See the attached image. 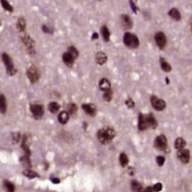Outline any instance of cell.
I'll list each match as a JSON object with an SVG mask.
<instances>
[{"label": "cell", "mask_w": 192, "mask_h": 192, "mask_svg": "<svg viewBox=\"0 0 192 192\" xmlns=\"http://www.w3.org/2000/svg\"><path fill=\"white\" fill-rule=\"evenodd\" d=\"M107 61H108V56L104 52L100 51L97 53V55H96V62L99 65H104Z\"/></svg>", "instance_id": "5bb4252c"}, {"label": "cell", "mask_w": 192, "mask_h": 192, "mask_svg": "<svg viewBox=\"0 0 192 192\" xmlns=\"http://www.w3.org/2000/svg\"><path fill=\"white\" fill-rule=\"evenodd\" d=\"M119 163H120L121 166H123V168L128 165L129 160H128V157L126 156V154L121 153V154L119 155Z\"/></svg>", "instance_id": "4316f807"}, {"label": "cell", "mask_w": 192, "mask_h": 192, "mask_svg": "<svg viewBox=\"0 0 192 192\" xmlns=\"http://www.w3.org/2000/svg\"><path fill=\"white\" fill-rule=\"evenodd\" d=\"M190 30H191V33H192V22H191V24H190Z\"/></svg>", "instance_id": "7bdbcfd3"}, {"label": "cell", "mask_w": 192, "mask_h": 192, "mask_svg": "<svg viewBox=\"0 0 192 192\" xmlns=\"http://www.w3.org/2000/svg\"><path fill=\"white\" fill-rule=\"evenodd\" d=\"M116 132L113 128L110 127H105L99 130V132L97 134V137L99 142L102 145H108L112 141V139L115 137Z\"/></svg>", "instance_id": "6da1fadb"}, {"label": "cell", "mask_w": 192, "mask_h": 192, "mask_svg": "<svg viewBox=\"0 0 192 192\" xmlns=\"http://www.w3.org/2000/svg\"><path fill=\"white\" fill-rule=\"evenodd\" d=\"M178 158L182 164H188L190 161V152L187 149H179L178 152Z\"/></svg>", "instance_id": "30bf717a"}, {"label": "cell", "mask_w": 192, "mask_h": 192, "mask_svg": "<svg viewBox=\"0 0 192 192\" xmlns=\"http://www.w3.org/2000/svg\"><path fill=\"white\" fill-rule=\"evenodd\" d=\"M169 15L170 18H173L174 20H175V21H180V19H181V15L176 8L170 9L169 11Z\"/></svg>", "instance_id": "ffe728a7"}, {"label": "cell", "mask_w": 192, "mask_h": 192, "mask_svg": "<svg viewBox=\"0 0 192 192\" xmlns=\"http://www.w3.org/2000/svg\"><path fill=\"white\" fill-rule=\"evenodd\" d=\"M2 61L5 64V67H6V71L9 76H14L15 74L17 73V69L15 67V65L13 63L12 58L9 56L7 53H2Z\"/></svg>", "instance_id": "3957f363"}, {"label": "cell", "mask_w": 192, "mask_h": 192, "mask_svg": "<svg viewBox=\"0 0 192 192\" xmlns=\"http://www.w3.org/2000/svg\"><path fill=\"white\" fill-rule=\"evenodd\" d=\"M0 2H1V5L4 10H6L8 12H13V7L8 2V0H0Z\"/></svg>", "instance_id": "4dcf8cb0"}, {"label": "cell", "mask_w": 192, "mask_h": 192, "mask_svg": "<svg viewBox=\"0 0 192 192\" xmlns=\"http://www.w3.org/2000/svg\"><path fill=\"white\" fill-rule=\"evenodd\" d=\"M22 42L23 43L25 44V47H26L27 51L33 55L36 53V49H35V45H36V43H35V42L33 40V39L29 36V35H24V36L22 37Z\"/></svg>", "instance_id": "8992f818"}, {"label": "cell", "mask_w": 192, "mask_h": 192, "mask_svg": "<svg viewBox=\"0 0 192 192\" xmlns=\"http://www.w3.org/2000/svg\"><path fill=\"white\" fill-rule=\"evenodd\" d=\"M120 24L121 27H122L124 30H130L133 27V21L132 19L130 18V16L126 14H122L120 16Z\"/></svg>", "instance_id": "9c48e42d"}, {"label": "cell", "mask_w": 192, "mask_h": 192, "mask_svg": "<svg viewBox=\"0 0 192 192\" xmlns=\"http://www.w3.org/2000/svg\"><path fill=\"white\" fill-rule=\"evenodd\" d=\"M42 29H43V31L44 33H52L51 31H50V29H48L47 26H45V25H43V26L42 27Z\"/></svg>", "instance_id": "ab89813d"}, {"label": "cell", "mask_w": 192, "mask_h": 192, "mask_svg": "<svg viewBox=\"0 0 192 192\" xmlns=\"http://www.w3.org/2000/svg\"><path fill=\"white\" fill-rule=\"evenodd\" d=\"M112 96H113V92H112V89H108L107 91H104V100H105V102H110L112 99Z\"/></svg>", "instance_id": "f546056e"}, {"label": "cell", "mask_w": 192, "mask_h": 192, "mask_svg": "<svg viewBox=\"0 0 192 192\" xmlns=\"http://www.w3.org/2000/svg\"><path fill=\"white\" fill-rule=\"evenodd\" d=\"M99 38V35L97 34V33H94L93 34V36H92V39L94 40V39H97Z\"/></svg>", "instance_id": "b9f144b4"}, {"label": "cell", "mask_w": 192, "mask_h": 192, "mask_svg": "<svg viewBox=\"0 0 192 192\" xmlns=\"http://www.w3.org/2000/svg\"><path fill=\"white\" fill-rule=\"evenodd\" d=\"M62 58H63V62L65 65H67L68 67H72L74 65V59L72 58L71 55L69 54V52H64L63 55H62Z\"/></svg>", "instance_id": "9a60e30c"}, {"label": "cell", "mask_w": 192, "mask_h": 192, "mask_svg": "<svg viewBox=\"0 0 192 192\" xmlns=\"http://www.w3.org/2000/svg\"><path fill=\"white\" fill-rule=\"evenodd\" d=\"M147 119H148V123H149V126L151 128H157V126H158V121L156 120L155 116L153 113H149L147 114Z\"/></svg>", "instance_id": "44dd1931"}, {"label": "cell", "mask_w": 192, "mask_h": 192, "mask_svg": "<svg viewBox=\"0 0 192 192\" xmlns=\"http://www.w3.org/2000/svg\"><path fill=\"white\" fill-rule=\"evenodd\" d=\"M23 174L30 179L35 178H39V174L37 173V171H34L32 170H25L23 171Z\"/></svg>", "instance_id": "cb8c5ba5"}, {"label": "cell", "mask_w": 192, "mask_h": 192, "mask_svg": "<svg viewBox=\"0 0 192 192\" xmlns=\"http://www.w3.org/2000/svg\"><path fill=\"white\" fill-rule=\"evenodd\" d=\"M131 187H132L133 191H143L144 190L143 186L141 185L138 181H136V180L131 181Z\"/></svg>", "instance_id": "f1b7e54d"}, {"label": "cell", "mask_w": 192, "mask_h": 192, "mask_svg": "<svg viewBox=\"0 0 192 192\" xmlns=\"http://www.w3.org/2000/svg\"><path fill=\"white\" fill-rule=\"evenodd\" d=\"M0 26H1V23H0Z\"/></svg>", "instance_id": "ee69618b"}, {"label": "cell", "mask_w": 192, "mask_h": 192, "mask_svg": "<svg viewBox=\"0 0 192 192\" xmlns=\"http://www.w3.org/2000/svg\"><path fill=\"white\" fill-rule=\"evenodd\" d=\"M51 181H52L53 183L56 184V183H59L60 182V179L59 178H51Z\"/></svg>", "instance_id": "60d3db41"}, {"label": "cell", "mask_w": 192, "mask_h": 192, "mask_svg": "<svg viewBox=\"0 0 192 192\" xmlns=\"http://www.w3.org/2000/svg\"><path fill=\"white\" fill-rule=\"evenodd\" d=\"M12 139H13V143H18L20 139H21V135H20L19 132H13L12 133Z\"/></svg>", "instance_id": "e575fe53"}, {"label": "cell", "mask_w": 192, "mask_h": 192, "mask_svg": "<svg viewBox=\"0 0 192 192\" xmlns=\"http://www.w3.org/2000/svg\"><path fill=\"white\" fill-rule=\"evenodd\" d=\"M165 157H163V156L157 157V159H156L157 164H158V165H160V166H161L165 164Z\"/></svg>", "instance_id": "d590c367"}, {"label": "cell", "mask_w": 192, "mask_h": 192, "mask_svg": "<svg viewBox=\"0 0 192 192\" xmlns=\"http://www.w3.org/2000/svg\"><path fill=\"white\" fill-rule=\"evenodd\" d=\"M134 1L135 0H129V3H130V6H131V9H132V11L134 13H137L138 12V7H137V5H136V3Z\"/></svg>", "instance_id": "8d00e7d4"}, {"label": "cell", "mask_w": 192, "mask_h": 192, "mask_svg": "<svg viewBox=\"0 0 192 192\" xmlns=\"http://www.w3.org/2000/svg\"><path fill=\"white\" fill-rule=\"evenodd\" d=\"M99 85H100V89L102 90L103 92L110 89V82H109V80L107 79V78H103L102 80L100 81Z\"/></svg>", "instance_id": "ac0fdd59"}, {"label": "cell", "mask_w": 192, "mask_h": 192, "mask_svg": "<svg viewBox=\"0 0 192 192\" xmlns=\"http://www.w3.org/2000/svg\"><path fill=\"white\" fill-rule=\"evenodd\" d=\"M100 34H102L103 36V39L104 43H108L109 42V39H110V32L109 30L108 29L107 26H103L100 28Z\"/></svg>", "instance_id": "e0dca14e"}, {"label": "cell", "mask_w": 192, "mask_h": 192, "mask_svg": "<svg viewBox=\"0 0 192 192\" xmlns=\"http://www.w3.org/2000/svg\"><path fill=\"white\" fill-rule=\"evenodd\" d=\"M186 146V141L183 139V138H178L175 140V142H174V147H175V149H178V150H179V149H182V148H184Z\"/></svg>", "instance_id": "484cf974"}, {"label": "cell", "mask_w": 192, "mask_h": 192, "mask_svg": "<svg viewBox=\"0 0 192 192\" xmlns=\"http://www.w3.org/2000/svg\"><path fill=\"white\" fill-rule=\"evenodd\" d=\"M123 43L129 48H137L140 44L139 39L132 33H125L123 37Z\"/></svg>", "instance_id": "7a4b0ae2"}, {"label": "cell", "mask_w": 192, "mask_h": 192, "mask_svg": "<svg viewBox=\"0 0 192 192\" xmlns=\"http://www.w3.org/2000/svg\"><path fill=\"white\" fill-rule=\"evenodd\" d=\"M7 112V100L4 95H0V113H6Z\"/></svg>", "instance_id": "2e32d148"}, {"label": "cell", "mask_w": 192, "mask_h": 192, "mask_svg": "<svg viewBox=\"0 0 192 192\" xmlns=\"http://www.w3.org/2000/svg\"><path fill=\"white\" fill-rule=\"evenodd\" d=\"M160 64H161V68L163 69L165 72H170L171 71L170 64H169L168 62H166L163 57H160Z\"/></svg>", "instance_id": "d4e9b609"}, {"label": "cell", "mask_w": 192, "mask_h": 192, "mask_svg": "<svg viewBox=\"0 0 192 192\" xmlns=\"http://www.w3.org/2000/svg\"><path fill=\"white\" fill-rule=\"evenodd\" d=\"M82 108L84 112L90 116H95L97 114V107L94 104H83Z\"/></svg>", "instance_id": "4fadbf2b"}, {"label": "cell", "mask_w": 192, "mask_h": 192, "mask_svg": "<svg viewBox=\"0 0 192 192\" xmlns=\"http://www.w3.org/2000/svg\"><path fill=\"white\" fill-rule=\"evenodd\" d=\"M161 188H163V184L161 183H156L153 187H151L152 191H161Z\"/></svg>", "instance_id": "74e56055"}, {"label": "cell", "mask_w": 192, "mask_h": 192, "mask_svg": "<svg viewBox=\"0 0 192 192\" xmlns=\"http://www.w3.org/2000/svg\"><path fill=\"white\" fill-rule=\"evenodd\" d=\"M150 127L147 119V115H144L142 113H139V119H138V128L140 131H144Z\"/></svg>", "instance_id": "7c38bea8"}, {"label": "cell", "mask_w": 192, "mask_h": 192, "mask_svg": "<svg viewBox=\"0 0 192 192\" xmlns=\"http://www.w3.org/2000/svg\"><path fill=\"white\" fill-rule=\"evenodd\" d=\"M127 173H128L129 175H134L135 173H136V170L133 168V166H129L128 170H127Z\"/></svg>", "instance_id": "f35d334b"}, {"label": "cell", "mask_w": 192, "mask_h": 192, "mask_svg": "<svg viewBox=\"0 0 192 192\" xmlns=\"http://www.w3.org/2000/svg\"><path fill=\"white\" fill-rule=\"evenodd\" d=\"M155 148L158 149L160 151H163V152L169 153L170 149H169V145H168V140L165 135H160L156 138L155 140Z\"/></svg>", "instance_id": "277c9868"}, {"label": "cell", "mask_w": 192, "mask_h": 192, "mask_svg": "<svg viewBox=\"0 0 192 192\" xmlns=\"http://www.w3.org/2000/svg\"><path fill=\"white\" fill-rule=\"evenodd\" d=\"M68 52H69L70 55H71L72 58H73L74 60L76 59V58H78V56H79V51L77 50L76 47H73V45H71V47H69V48H68Z\"/></svg>", "instance_id": "83f0119b"}, {"label": "cell", "mask_w": 192, "mask_h": 192, "mask_svg": "<svg viewBox=\"0 0 192 192\" xmlns=\"http://www.w3.org/2000/svg\"><path fill=\"white\" fill-rule=\"evenodd\" d=\"M155 42H156L157 45H158L161 49L165 48V44H166V38L165 36V34L161 33V32L157 33L155 35Z\"/></svg>", "instance_id": "8fae6325"}, {"label": "cell", "mask_w": 192, "mask_h": 192, "mask_svg": "<svg viewBox=\"0 0 192 192\" xmlns=\"http://www.w3.org/2000/svg\"><path fill=\"white\" fill-rule=\"evenodd\" d=\"M4 186H5V188H6L10 192H13L15 190V185L12 182H10L9 180H5L4 181Z\"/></svg>", "instance_id": "d6a6232c"}, {"label": "cell", "mask_w": 192, "mask_h": 192, "mask_svg": "<svg viewBox=\"0 0 192 192\" xmlns=\"http://www.w3.org/2000/svg\"><path fill=\"white\" fill-rule=\"evenodd\" d=\"M47 108H48V110L51 113H57L59 112V109H60V104H57V103H55V102H51V103L48 104Z\"/></svg>", "instance_id": "7402d4cb"}, {"label": "cell", "mask_w": 192, "mask_h": 192, "mask_svg": "<svg viewBox=\"0 0 192 192\" xmlns=\"http://www.w3.org/2000/svg\"><path fill=\"white\" fill-rule=\"evenodd\" d=\"M125 105L126 107H127L128 108H130V109H132V108H134V107H135V103H134V100L131 99V98H128L127 100H125Z\"/></svg>", "instance_id": "836d02e7"}, {"label": "cell", "mask_w": 192, "mask_h": 192, "mask_svg": "<svg viewBox=\"0 0 192 192\" xmlns=\"http://www.w3.org/2000/svg\"><path fill=\"white\" fill-rule=\"evenodd\" d=\"M27 76L30 80V82L32 84H36L39 82V80L40 78V72L37 66L32 65V66L29 67L27 70Z\"/></svg>", "instance_id": "5b68a950"}, {"label": "cell", "mask_w": 192, "mask_h": 192, "mask_svg": "<svg viewBox=\"0 0 192 192\" xmlns=\"http://www.w3.org/2000/svg\"><path fill=\"white\" fill-rule=\"evenodd\" d=\"M58 121L61 124H66L68 121H69V113L67 112H61L59 114H58Z\"/></svg>", "instance_id": "d6986e66"}, {"label": "cell", "mask_w": 192, "mask_h": 192, "mask_svg": "<svg viewBox=\"0 0 192 192\" xmlns=\"http://www.w3.org/2000/svg\"><path fill=\"white\" fill-rule=\"evenodd\" d=\"M68 112H69V113L71 114L72 116H75V115L77 114V112H78L77 105L75 104H70L68 105Z\"/></svg>", "instance_id": "1f68e13d"}, {"label": "cell", "mask_w": 192, "mask_h": 192, "mask_svg": "<svg viewBox=\"0 0 192 192\" xmlns=\"http://www.w3.org/2000/svg\"><path fill=\"white\" fill-rule=\"evenodd\" d=\"M150 100H151V104H152V107L156 110H158V112H163L166 107L165 100L159 99L158 97H156V96H152Z\"/></svg>", "instance_id": "52a82bcc"}, {"label": "cell", "mask_w": 192, "mask_h": 192, "mask_svg": "<svg viewBox=\"0 0 192 192\" xmlns=\"http://www.w3.org/2000/svg\"><path fill=\"white\" fill-rule=\"evenodd\" d=\"M17 29L19 30L20 32H24L25 29H26V26H27V23H26V20H25L23 17H20L18 20H17Z\"/></svg>", "instance_id": "603a6c76"}, {"label": "cell", "mask_w": 192, "mask_h": 192, "mask_svg": "<svg viewBox=\"0 0 192 192\" xmlns=\"http://www.w3.org/2000/svg\"><path fill=\"white\" fill-rule=\"evenodd\" d=\"M30 108H31V112L33 113L34 117L36 119H40L43 116L44 108H43V104H32Z\"/></svg>", "instance_id": "ba28073f"}]
</instances>
